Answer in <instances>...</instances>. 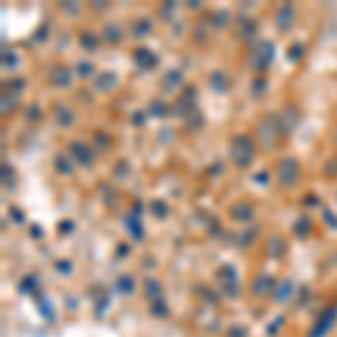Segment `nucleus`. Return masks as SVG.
Here are the masks:
<instances>
[{
  "instance_id": "nucleus-1",
  "label": "nucleus",
  "mask_w": 337,
  "mask_h": 337,
  "mask_svg": "<svg viewBox=\"0 0 337 337\" xmlns=\"http://www.w3.org/2000/svg\"><path fill=\"white\" fill-rule=\"evenodd\" d=\"M232 157L238 166H247L254 157V142L247 135H238L232 142Z\"/></svg>"
},
{
  "instance_id": "nucleus-2",
  "label": "nucleus",
  "mask_w": 337,
  "mask_h": 337,
  "mask_svg": "<svg viewBox=\"0 0 337 337\" xmlns=\"http://www.w3.org/2000/svg\"><path fill=\"white\" fill-rule=\"evenodd\" d=\"M277 175H279V182H281L283 187H292V184L297 182V175H299V164H297L295 157H286V160L279 162Z\"/></svg>"
},
{
  "instance_id": "nucleus-3",
  "label": "nucleus",
  "mask_w": 337,
  "mask_h": 337,
  "mask_svg": "<svg viewBox=\"0 0 337 337\" xmlns=\"http://www.w3.org/2000/svg\"><path fill=\"white\" fill-rule=\"evenodd\" d=\"M335 315H337V308L335 306H331V308H326L322 315H319V319H317V326H315V331H313V335L310 337H324L328 333V328L333 326V322H335Z\"/></svg>"
},
{
  "instance_id": "nucleus-4",
  "label": "nucleus",
  "mask_w": 337,
  "mask_h": 337,
  "mask_svg": "<svg viewBox=\"0 0 337 337\" xmlns=\"http://www.w3.org/2000/svg\"><path fill=\"white\" fill-rule=\"evenodd\" d=\"M292 20H295V7H292L290 2L281 4L279 11H277V27L286 31V29H290L292 27Z\"/></svg>"
},
{
  "instance_id": "nucleus-5",
  "label": "nucleus",
  "mask_w": 337,
  "mask_h": 337,
  "mask_svg": "<svg viewBox=\"0 0 337 337\" xmlns=\"http://www.w3.org/2000/svg\"><path fill=\"white\" fill-rule=\"evenodd\" d=\"M133 58H135V63H137L139 67H144V70H151V67H155V65H157V56H155V52H151V49H146V47L135 49Z\"/></svg>"
},
{
  "instance_id": "nucleus-6",
  "label": "nucleus",
  "mask_w": 337,
  "mask_h": 337,
  "mask_svg": "<svg viewBox=\"0 0 337 337\" xmlns=\"http://www.w3.org/2000/svg\"><path fill=\"white\" fill-rule=\"evenodd\" d=\"M70 151H72V155H74V160L79 162V164H85V166H88L90 162H92V151H90L88 144L72 142V144H70Z\"/></svg>"
},
{
  "instance_id": "nucleus-7",
  "label": "nucleus",
  "mask_w": 337,
  "mask_h": 337,
  "mask_svg": "<svg viewBox=\"0 0 337 337\" xmlns=\"http://www.w3.org/2000/svg\"><path fill=\"white\" fill-rule=\"evenodd\" d=\"M256 56H259V58H256V61H254V67H256V70H261V72H263L265 67H268L270 63H272L274 47L268 43V40H265V52H261V47H259V54H256Z\"/></svg>"
},
{
  "instance_id": "nucleus-8",
  "label": "nucleus",
  "mask_w": 337,
  "mask_h": 337,
  "mask_svg": "<svg viewBox=\"0 0 337 337\" xmlns=\"http://www.w3.org/2000/svg\"><path fill=\"white\" fill-rule=\"evenodd\" d=\"M254 216V207L250 202H238L232 207V218L234 220H250Z\"/></svg>"
},
{
  "instance_id": "nucleus-9",
  "label": "nucleus",
  "mask_w": 337,
  "mask_h": 337,
  "mask_svg": "<svg viewBox=\"0 0 337 337\" xmlns=\"http://www.w3.org/2000/svg\"><path fill=\"white\" fill-rule=\"evenodd\" d=\"M54 74H49V79H52V83L54 85H70V70L67 67H54Z\"/></svg>"
},
{
  "instance_id": "nucleus-10",
  "label": "nucleus",
  "mask_w": 337,
  "mask_h": 337,
  "mask_svg": "<svg viewBox=\"0 0 337 337\" xmlns=\"http://www.w3.org/2000/svg\"><path fill=\"white\" fill-rule=\"evenodd\" d=\"M94 85H97V90H110L112 85H117V76L112 72H101L99 79L94 81Z\"/></svg>"
},
{
  "instance_id": "nucleus-11",
  "label": "nucleus",
  "mask_w": 337,
  "mask_h": 337,
  "mask_svg": "<svg viewBox=\"0 0 337 337\" xmlns=\"http://www.w3.org/2000/svg\"><path fill=\"white\" fill-rule=\"evenodd\" d=\"M72 121H74V115H72L70 108H67V106H56V124L70 126Z\"/></svg>"
},
{
  "instance_id": "nucleus-12",
  "label": "nucleus",
  "mask_w": 337,
  "mask_h": 337,
  "mask_svg": "<svg viewBox=\"0 0 337 337\" xmlns=\"http://www.w3.org/2000/svg\"><path fill=\"white\" fill-rule=\"evenodd\" d=\"M209 83L214 85L218 92H225V90H227V79H225L223 72H214V74H211V79H209Z\"/></svg>"
},
{
  "instance_id": "nucleus-13",
  "label": "nucleus",
  "mask_w": 337,
  "mask_h": 337,
  "mask_svg": "<svg viewBox=\"0 0 337 337\" xmlns=\"http://www.w3.org/2000/svg\"><path fill=\"white\" fill-rule=\"evenodd\" d=\"M151 31V20H146V18H139V20H135L133 25V34L135 36H144Z\"/></svg>"
},
{
  "instance_id": "nucleus-14",
  "label": "nucleus",
  "mask_w": 337,
  "mask_h": 337,
  "mask_svg": "<svg viewBox=\"0 0 337 337\" xmlns=\"http://www.w3.org/2000/svg\"><path fill=\"white\" fill-rule=\"evenodd\" d=\"M81 45L85 49H94L99 45V36L92 34V31H85V34H81Z\"/></svg>"
},
{
  "instance_id": "nucleus-15",
  "label": "nucleus",
  "mask_w": 337,
  "mask_h": 337,
  "mask_svg": "<svg viewBox=\"0 0 337 337\" xmlns=\"http://www.w3.org/2000/svg\"><path fill=\"white\" fill-rule=\"evenodd\" d=\"M295 232H297V236H308V232H310V220L306 218V216H301L299 220L295 223Z\"/></svg>"
},
{
  "instance_id": "nucleus-16",
  "label": "nucleus",
  "mask_w": 337,
  "mask_h": 337,
  "mask_svg": "<svg viewBox=\"0 0 337 337\" xmlns=\"http://www.w3.org/2000/svg\"><path fill=\"white\" fill-rule=\"evenodd\" d=\"M281 252H283V243L279 241L277 236H272L268 241V254L270 256H281Z\"/></svg>"
},
{
  "instance_id": "nucleus-17",
  "label": "nucleus",
  "mask_w": 337,
  "mask_h": 337,
  "mask_svg": "<svg viewBox=\"0 0 337 337\" xmlns=\"http://www.w3.org/2000/svg\"><path fill=\"white\" fill-rule=\"evenodd\" d=\"M103 38H106L108 43H117V40H119V29H117L115 25H108L106 29H103Z\"/></svg>"
},
{
  "instance_id": "nucleus-18",
  "label": "nucleus",
  "mask_w": 337,
  "mask_h": 337,
  "mask_svg": "<svg viewBox=\"0 0 337 337\" xmlns=\"http://www.w3.org/2000/svg\"><path fill=\"white\" fill-rule=\"evenodd\" d=\"M126 225H128V229L133 232V236H135V238H142V225H139V220H137V218L133 220V216H128Z\"/></svg>"
},
{
  "instance_id": "nucleus-19",
  "label": "nucleus",
  "mask_w": 337,
  "mask_h": 337,
  "mask_svg": "<svg viewBox=\"0 0 337 337\" xmlns=\"http://www.w3.org/2000/svg\"><path fill=\"white\" fill-rule=\"evenodd\" d=\"M56 169L61 173H72V166H70V160L65 155H56Z\"/></svg>"
},
{
  "instance_id": "nucleus-20",
  "label": "nucleus",
  "mask_w": 337,
  "mask_h": 337,
  "mask_svg": "<svg viewBox=\"0 0 337 337\" xmlns=\"http://www.w3.org/2000/svg\"><path fill=\"white\" fill-rule=\"evenodd\" d=\"M151 211H155L157 216H160V218H164L166 214H169V207H166V202H162V200H155L151 205Z\"/></svg>"
},
{
  "instance_id": "nucleus-21",
  "label": "nucleus",
  "mask_w": 337,
  "mask_h": 337,
  "mask_svg": "<svg viewBox=\"0 0 337 337\" xmlns=\"http://www.w3.org/2000/svg\"><path fill=\"white\" fill-rule=\"evenodd\" d=\"M76 72H79L81 76H90L94 72V67H92V63L83 61V63H79V65H76Z\"/></svg>"
},
{
  "instance_id": "nucleus-22",
  "label": "nucleus",
  "mask_w": 337,
  "mask_h": 337,
  "mask_svg": "<svg viewBox=\"0 0 337 337\" xmlns=\"http://www.w3.org/2000/svg\"><path fill=\"white\" fill-rule=\"evenodd\" d=\"M178 83H180V74L178 72H169V76L164 79V88H169V85L171 88H175Z\"/></svg>"
},
{
  "instance_id": "nucleus-23",
  "label": "nucleus",
  "mask_w": 337,
  "mask_h": 337,
  "mask_svg": "<svg viewBox=\"0 0 337 337\" xmlns=\"http://www.w3.org/2000/svg\"><path fill=\"white\" fill-rule=\"evenodd\" d=\"M281 292H277V299H286V297H290L292 295V283L290 281H286L281 288H279Z\"/></svg>"
},
{
  "instance_id": "nucleus-24",
  "label": "nucleus",
  "mask_w": 337,
  "mask_h": 337,
  "mask_svg": "<svg viewBox=\"0 0 337 337\" xmlns=\"http://www.w3.org/2000/svg\"><path fill=\"white\" fill-rule=\"evenodd\" d=\"M288 54H290V61H299L301 54H304V47H301V45H292V47L288 49Z\"/></svg>"
},
{
  "instance_id": "nucleus-25",
  "label": "nucleus",
  "mask_w": 337,
  "mask_h": 337,
  "mask_svg": "<svg viewBox=\"0 0 337 337\" xmlns=\"http://www.w3.org/2000/svg\"><path fill=\"white\" fill-rule=\"evenodd\" d=\"M117 286L121 288V292H124V295H126V292H130V290H133V281H130L128 277H121L119 281H117Z\"/></svg>"
},
{
  "instance_id": "nucleus-26",
  "label": "nucleus",
  "mask_w": 337,
  "mask_h": 337,
  "mask_svg": "<svg viewBox=\"0 0 337 337\" xmlns=\"http://www.w3.org/2000/svg\"><path fill=\"white\" fill-rule=\"evenodd\" d=\"M270 286H272V279H270V277L259 279V281H256V292H263L261 288H270Z\"/></svg>"
},
{
  "instance_id": "nucleus-27",
  "label": "nucleus",
  "mask_w": 337,
  "mask_h": 337,
  "mask_svg": "<svg viewBox=\"0 0 337 337\" xmlns=\"http://www.w3.org/2000/svg\"><path fill=\"white\" fill-rule=\"evenodd\" d=\"M324 216H326V220H328V223H333V225H337V216L335 214H331V211H326V214H324Z\"/></svg>"
},
{
  "instance_id": "nucleus-28",
  "label": "nucleus",
  "mask_w": 337,
  "mask_h": 337,
  "mask_svg": "<svg viewBox=\"0 0 337 337\" xmlns=\"http://www.w3.org/2000/svg\"><path fill=\"white\" fill-rule=\"evenodd\" d=\"M58 270H70V263H58Z\"/></svg>"
}]
</instances>
